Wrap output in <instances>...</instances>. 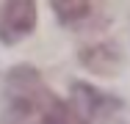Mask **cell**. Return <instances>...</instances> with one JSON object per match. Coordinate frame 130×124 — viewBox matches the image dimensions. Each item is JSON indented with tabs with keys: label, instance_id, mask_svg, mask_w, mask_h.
<instances>
[{
	"label": "cell",
	"instance_id": "6da1fadb",
	"mask_svg": "<svg viewBox=\"0 0 130 124\" xmlns=\"http://www.w3.org/2000/svg\"><path fill=\"white\" fill-rule=\"evenodd\" d=\"M36 28V0H3L0 6V42L14 44Z\"/></svg>",
	"mask_w": 130,
	"mask_h": 124
},
{
	"label": "cell",
	"instance_id": "7a4b0ae2",
	"mask_svg": "<svg viewBox=\"0 0 130 124\" xmlns=\"http://www.w3.org/2000/svg\"><path fill=\"white\" fill-rule=\"evenodd\" d=\"M30 124H91V119L83 113L78 102H61L53 97Z\"/></svg>",
	"mask_w": 130,
	"mask_h": 124
},
{
	"label": "cell",
	"instance_id": "3957f363",
	"mask_svg": "<svg viewBox=\"0 0 130 124\" xmlns=\"http://www.w3.org/2000/svg\"><path fill=\"white\" fill-rule=\"evenodd\" d=\"M80 58H83L86 66H91L94 72H100V74H111L113 66H116V61H119L116 47H89V50L80 52Z\"/></svg>",
	"mask_w": 130,
	"mask_h": 124
},
{
	"label": "cell",
	"instance_id": "277c9868",
	"mask_svg": "<svg viewBox=\"0 0 130 124\" xmlns=\"http://www.w3.org/2000/svg\"><path fill=\"white\" fill-rule=\"evenodd\" d=\"M91 6L94 0H53V8L61 22H80L91 14Z\"/></svg>",
	"mask_w": 130,
	"mask_h": 124
}]
</instances>
